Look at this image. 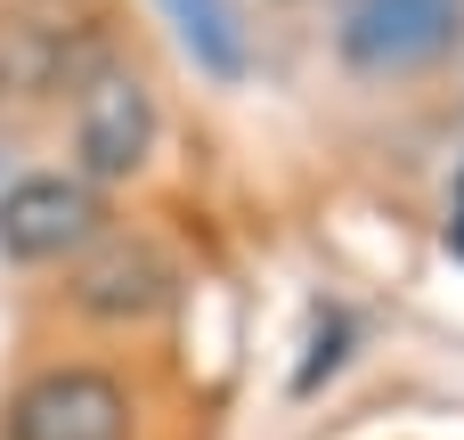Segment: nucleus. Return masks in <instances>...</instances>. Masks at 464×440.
Returning a JSON list of instances; mask_svg holds the SVG:
<instances>
[{
  "mask_svg": "<svg viewBox=\"0 0 464 440\" xmlns=\"http://www.w3.org/2000/svg\"><path fill=\"white\" fill-rule=\"evenodd\" d=\"M464 41V0H343L334 49L359 73H424Z\"/></svg>",
  "mask_w": 464,
  "mask_h": 440,
  "instance_id": "nucleus-1",
  "label": "nucleus"
},
{
  "mask_svg": "<svg viewBox=\"0 0 464 440\" xmlns=\"http://www.w3.org/2000/svg\"><path fill=\"white\" fill-rule=\"evenodd\" d=\"M0 440H130V392L98 367H41L8 392Z\"/></svg>",
  "mask_w": 464,
  "mask_h": 440,
  "instance_id": "nucleus-2",
  "label": "nucleus"
},
{
  "mask_svg": "<svg viewBox=\"0 0 464 440\" xmlns=\"http://www.w3.org/2000/svg\"><path fill=\"white\" fill-rule=\"evenodd\" d=\"M106 229V204L82 171H24L0 188V253L41 269V261H73L90 237Z\"/></svg>",
  "mask_w": 464,
  "mask_h": 440,
  "instance_id": "nucleus-3",
  "label": "nucleus"
},
{
  "mask_svg": "<svg viewBox=\"0 0 464 440\" xmlns=\"http://www.w3.org/2000/svg\"><path fill=\"white\" fill-rule=\"evenodd\" d=\"M147 147H155V98H147V82L122 73V65H98L73 90V163H82V180L90 188L130 180L147 163Z\"/></svg>",
  "mask_w": 464,
  "mask_h": 440,
  "instance_id": "nucleus-4",
  "label": "nucleus"
},
{
  "mask_svg": "<svg viewBox=\"0 0 464 440\" xmlns=\"http://www.w3.org/2000/svg\"><path fill=\"white\" fill-rule=\"evenodd\" d=\"M171 294H179V269H171L147 237H114V229H98V237L73 253V310H90V318H106V327L155 318Z\"/></svg>",
  "mask_w": 464,
  "mask_h": 440,
  "instance_id": "nucleus-5",
  "label": "nucleus"
},
{
  "mask_svg": "<svg viewBox=\"0 0 464 440\" xmlns=\"http://www.w3.org/2000/svg\"><path fill=\"white\" fill-rule=\"evenodd\" d=\"M179 49L212 73V82H237L245 73V24H237V0H163Z\"/></svg>",
  "mask_w": 464,
  "mask_h": 440,
  "instance_id": "nucleus-6",
  "label": "nucleus"
},
{
  "mask_svg": "<svg viewBox=\"0 0 464 440\" xmlns=\"http://www.w3.org/2000/svg\"><path fill=\"white\" fill-rule=\"evenodd\" d=\"M343 343H351V318H343V310H318V318H310V359H302L294 392H318V384L343 367Z\"/></svg>",
  "mask_w": 464,
  "mask_h": 440,
  "instance_id": "nucleus-7",
  "label": "nucleus"
},
{
  "mask_svg": "<svg viewBox=\"0 0 464 440\" xmlns=\"http://www.w3.org/2000/svg\"><path fill=\"white\" fill-rule=\"evenodd\" d=\"M449 245L464 253V180H457V204H449Z\"/></svg>",
  "mask_w": 464,
  "mask_h": 440,
  "instance_id": "nucleus-8",
  "label": "nucleus"
}]
</instances>
